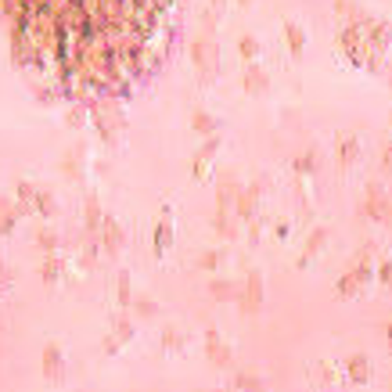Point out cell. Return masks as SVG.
Wrapping results in <instances>:
<instances>
[{
    "instance_id": "1",
    "label": "cell",
    "mask_w": 392,
    "mask_h": 392,
    "mask_svg": "<svg viewBox=\"0 0 392 392\" xmlns=\"http://www.w3.org/2000/svg\"><path fill=\"white\" fill-rule=\"evenodd\" d=\"M18 61L79 97L122 94L166 58L177 0H0Z\"/></svg>"
}]
</instances>
